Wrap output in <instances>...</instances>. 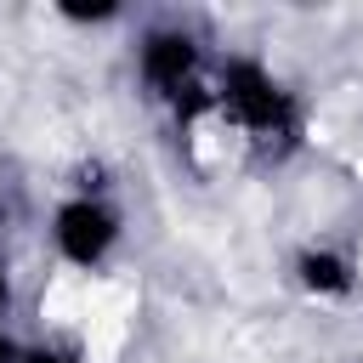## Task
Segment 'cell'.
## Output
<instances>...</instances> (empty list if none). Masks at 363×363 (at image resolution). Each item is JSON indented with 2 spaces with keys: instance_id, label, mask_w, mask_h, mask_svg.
Wrapping results in <instances>:
<instances>
[{
  "instance_id": "obj_1",
  "label": "cell",
  "mask_w": 363,
  "mask_h": 363,
  "mask_svg": "<svg viewBox=\"0 0 363 363\" xmlns=\"http://www.w3.org/2000/svg\"><path fill=\"white\" fill-rule=\"evenodd\" d=\"M51 261L74 278H102L113 255L125 250V210L108 199V187H74L51 204L45 221Z\"/></svg>"
},
{
  "instance_id": "obj_2",
  "label": "cell",
  "mask_w": 363,
  "mask_h": 363,
  "mask_svg": "<svg viewBox=\"0 0 363 363\" xmlns=\"http://www.w3.org/2000/svg\"><path fill=\"white\" fill-rule=\"evenodd\" d=\"M289 284L318 301V306H340L357 295L363 284V261L346 250V244H329V238H306L295 255H289Z\"/></svg>"
}]
</instances>
